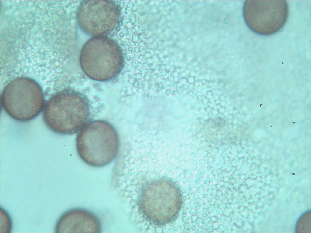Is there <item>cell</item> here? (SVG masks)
Masks as SVG:
<instances>
[{"label":"cell","instance_id":"cell-1","mask_svg":"<svg viewBox=\"0 0 311 233\" xmlns=\"http://www.w3.org/2000/svg\"><path fill=\"white\" fill-rule=\"evenodd\" d=\"M87 98L80 92L70 89L52 95L45 103L43 118L48 128L60 135H71L85 124L90 114Z\"/></svg>","mask_w":311,"mask_h":233},{"label":"cell","instance_id":"cell-2","mask_svg":"<svg viewBox=\"0 0 311 233\" xmlns=\"http://www.w3.org/2000/svg\"><path fill=\"white\" fill-rule=\"evenodd\" d=\"M119 144L115 128L103 120L85 124L76 139V149L80 157L87 164L95 167L111 162L117 155Z\"/></svg>","mask_w":311,"mask_h":233},{"label":"cell","instance_id":"cell-3","mask_svg":"<svg viewBox=\"0 0 311 233\" xmlns=\"http://www.w3.org/2000/svg\"><path fill=\"white\" fill-rule=\"evenodd\" d=\"M80 62L82 71L89 78L104 82L118 74L123 60L120 48L115 41L105 36H95L83 46Z\"/></svg>","mask_w":311,"mask_h":233},{"label":"cell","instance_id":"cell-4","mask_svg":"<svg viewBox=\"0 0 311 233\" xmlns=\"http://www.w3.org/2000/svg\"><path fill=\"white\" fill-rule=\"evenodd\" d=\"M1 101L6 113L21 122L37 117L43 110L45 103L40 85L27 77L15 78L6 85L2 91Z\"/></svg>","mask_w":311,"mask_h":233},{"label":"cell","instance_id":"cell-5","mask_svg":"<svg viewBox=\"0 0 311 233\" xmlns=\"http://www.w3.org/2000/svg\"><path fill=\"white\" fill-rule=\"evenodd\" d=\"M289 12L286 1H246L243 10L244 22L249 29L260 35L275 33L283 27Z\"/></svg>","mask_w":311,"mask_h":233},{"label":"cell","instance_id":"cell-6","mask_svg":"<svg viewBox=\"0 0 311 233\" xmlns=\"http://www.w3.org/2000/svg\"><path fill=\"white\" fill-rule=\"evenodd\" d=\"M118 5L112 1H85L77 13L80 27L95 36H104L116 25L119 16Z\"/></svg>","mask_w":311,"mask_h":233},{"label":"cell","instance_id":"cell-7","mask_svg":"<svg viewBox=\"0 0 311 233\" xmlns=\"http://www.w3.org/2000/svg\"><path fill=\"white\" fill-rule=\"evenodd\" d=\"M101 224L98 217L86 209L75 208L64 212L58 219L55 233H99Z\"/></svg>","mask_w":311,"mask_h":233},{"label":"cell","instance_id":"cell-8","mask_svg":"<svg viewBox=\"0 0 311 233\" xmlns=\"http://www.w3.org/2000/svg\"><path fill=\"white\" fill-rule=\"evenodd\" d=\"M310 211H308L301 216L297 222L296 232H310Z\"/></svg>","mask_w":311,"mask_h":233}]
</instances>
